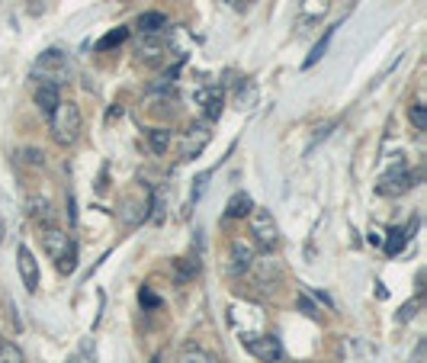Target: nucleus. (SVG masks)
<instances>
[{
	"label": "nucleus",
	"instance_id": "f257e3e1",
	"mask_svg": "<svg viewBox=\"0 0 427 363\" xmlns=\"http://www.w3.org/2000/svg\"><path fill=\"white\" fill-rule=\"evenodd\" d=\"M33 74L39 78V84L61 87V84H68V81H71V65H68L65 52H58V48H48V52L39 55Z\"/></svg>",
	"mask_w": 427,
	"mask_h": 363
},
{
	"label": "nucleus",
	"instance_id": "f03ea898",
	"mask_svg": "<svg viewBox=\"0 0 427 363\" xmlns=\"http://www.w3.org/2000/svg\"><path fill=\"white\" fill-rule=\"evenodd\" d=\"M48 123H52V132L55 138H58L61 145H71L74 138L81 136V126H84V116H81L78 103H71V100H61L58 106H55V113L48 116Z\"/></svg>",
	"mask_w": 427,
	"mask_h": 363
},
{
	"label": "nucleus",
	"instance_id": "7ed1b4c3",
	"mask_svg": "<svg viewBox=\"0 0 427 363\" xmlns=\"http://www.w3.org/2000/svg\"><path fill=\"white\" fill-rule=\"evenodd\" d=\"M247 222H251V235L257 238V245L273 247L279 241V225H277V219H273V213H267V209H251Z\"/></svg>",
	"mask_w": 427,
	"mask_h": 363
},
{
	"label": "nucleus",
	"instance_id": "20e7f679",
	"mask_svg": "<svg viewBox=\"0 0 427 363\" xmlns=\"http://www.w3.org/2000/svg\"><path fill=\"white\" fill-rule=\"evenodd\" d=\"M414 183V174H408V168L405 164H398V168H392V170H386V174L379 177V183H376V190H379L382 196H398V193H405L408 187Z\"/></svg>",
	"mask_w": 427,
	"mask_h": 363
},
{
	"label": "nucleus",
	"instance_id": "39448f33",
	"mask_svg": "<svg viewBox=\"0 0 427 363\" xmlns=\"http://www.w3.org/2000/svg\"><path fill=\"white\" fill-rule=\"evenodd\" d=\"M245 347H247V354L251 357H257V360H264V363H270V360H277L279 357V337L277 334H247L245 337Z\"/></svg>",
	"mask_w": 427,
	"mask_h": 363
},
{
	"label": "nucleus",
	"instance_id": "423d86ee",
	"mask_svg": "<svg viewBox=\"0 0 427 363\" xmlns=\"http://www.w3.org/2000/svg\"><path fill=\"white\" fill-rule=\"evenodd\" d=\"M209 138H212V132H209V123L193 126V129L183 136V142H180V158H183V161L196 158V155H200V151L209 145Z\"/></svg>",
	"mask_w": 427,
	"mask_h": 363
},
{
	"label": "nucleus",
	"instance_id": "0eeeda50",
	"mask_svg": "<svg viewBox=\"0 0 427 363\" xmlns=\"http://www.w3.org/2000/svg\"><path fill=\"white\" fill-rule=\"evenodd\" d=\"M71 245H74V241L68 238V232H61V228H55V225H46V232H42V247H46V254L52 260L65 257V251Z\"/></svg>",
	"mask_w": 427,
	"mask_h": 363
},
{
	"label": "nucleus",
	"instance_id": "6e6552de",
	"mask_svg": "<svg viewBox=\"0 0 427 363\" xmlns=\"http://www.w3.org/2000/svg\"><path fill=\"white\" fill-rule=\"evenodd\" d=\"M16 264H20V273H23V286L29 292H36L39 290V264H36L33 251L26 245H20V251H16Z\"/></svg>",
	"mask_w": 427,
	"mask_h": 363
},
{
	"label": "nucleus",
	"instance_id": "1a4fd4ad",
	"mask_svg": "<svg viewBox=\"0 0 427 363\" xmlns=\"http://www.w3.org/2000/svg\"><path fill=\"white\" fill-rule=\"evenodd\" d=\"M257 264V251L254 245H247V238H235L232 241V270L235 273H247Z\"/></svg>",
	"mask_w": 427,
	"mask_h": 363
},
{
	"label": "nucleus",
	"instance_id": "9d476101",
	"mask_svg": "<svg viewBox=\"0 0 427 363\" xmlns=\"http://www.w3.org/2000/svg\"><path fill=\"white\" fill-rule=\"evenodd\" d=\"M328 10H331L328 0H302V16H299L296 26L305 33V26H312V23H321Z\"/></svg>",
	"mask_w": 427,
	"mask_h": 363
},
{
	"label": "nucleus",
	"instance_id": "9b49d317",
	"mask_svg": "<svg viewBox=\"0 0 427 363\" xmlns=\"http://www.w3.org/2000/svg\"><path fill=\"white\" fill-rule=\"evenodd\" d=\"M58 103H61L58 87H52V84H39V87H36V106H39L46 116H52Z\"/></svg>",
	"mask_w": 427,
	"mask_h": 363
},
{
	"label": "nucleus",
	"instance_id": "f8f14e48",
	"mask_svg": "<svg viewBox=\"0 0 427 363\" xmlns=\"http://www.w3.org/2000/svg\"><path fill=\"white\" fill-rule=\"evenodd\" d=\"M164 29H168V16H164V14L148 10V14L138 16V33H142V36H161Z\"/></svg>",
	"mask_w": 427,
	"mask_h": 363
},
{
	"label": "nucleus",
	"instance_id": "ddd939ff",
	"mask_svg": "<svg viewBox=\"0 0 427 363\" xmlns=\"http://www.w3.org/2000/svg\"><path fill=\"white\" fill-rule=\"evenodd\" d=\"M138 58L142 61H161V55H164V42H161V36H142V42H138Z\"/></svg>",
	"mask_w": 427,
	"mask_h": 363
},
{
	"label": "nucleus",
	"instance_id": "4468645a",
	"mask_svg": "<svg viewBox=\"0 0 427 363\" xmlns=\"http://www.w3.org/2000/svg\"><path fill=\"white\" fill-rule=\"evenodd\" d=\"M251 209H254V200L241 190V193H235L232 200H228V206H225V215L228 219H247L251 215Z\"/></svg>",
	"mask_w": 427,
	"mask_h": 363
},
{
	"label": "nucleus",
	"instance_id": "2eb2a0df",
	"mask_svg": "<svg viewBox=\"0 0 427 363\" xmlns=\"http://www.w3.org/2000/svg\"><path fill=\"white\" fill-rule=\"evenodd\" d=\"M411 232H414V222H411V225H408V228H392V232H389L386 245H382V247H386V254H389V257H395V254H398L401 247L408 245V235H411Z\"/></svg>",
	"mask_w": 427,
	"mask_h": 363
},
{
	"label": "nucleus",
	"instance_id": "dca6fc26",
	"mask_svg": "<svg viewBox=\"0 0 427 363\" xmlns=\"http://www.w3.org/2000/svg\"><path fill=\"white\" fill-rule=\"evenodd\" d=\"M29 215H33L39 225H52V203L46 196H33L29 200Z\"/></svg>",
	"mask_w": 427,
	"mask_h": 363
},
{
	"label": "nucleus",
	"instance_id": "f3484780",
	"mask_svg": "<svg viewBox=\"0 0 427 363\" xmlns=\"http://www.w3.org/2000/svg\"><path fill=\"white\" fill-rule=\"evenodd\" d=\"M177 363H215V357L209 354L206 347H200V344H187V347L180 350V360Z\"/></svg>",
	"mask_w": 427,
	"mask_h": 363
},
{
	"label": "nucleus",
	"instance_id": "a211bd4d",
	"mask_svg": "<svg viewBox=\"0 0 427 363\" xmlns=\"http://www.w3.org/2000/svg\"><path fill=\"white\" fill-rule=\"evenodd\" d=\"M334 29H337V26H328V29H324V36H321V39H318L315 46H312L309 58H305V68H315L318 61L324 58V52H328V42H331V36H334Z\"/></svg>",
	"mask_w": 427,
	"mask_h": 363
},
{
	"label": "nucleus",
	"instance_id": "6ab92c4d",
	"mask_svg": "<svg viewBox=\"0 0 427 363\" xmlns=\"http://www.w3.org/2000/svg\"><path fill=\"white\" fill-rule=\"evenodd\" d=\"M119 215H123L129 225H135V222H142L145 215H148V203H132V200H125L123 209H119Z\"/></svg>",
	"mask_w": 427,
	"mask_h": 363
},
{
	"label": "nucleus",
	"instance_id": "aec40b11",
	"mask_svg": "<svg viewBox=\"0 0 427 363\" xmlns=\"http://www.w3.org/2000/svg\"><path fill=\"white\" fill-rule=\"evenodd\" d=\"M170 142H174V136H170L168 129H151L148 132V145H151L155 155H164V151L170 148Z\"/></svg>",
	"mask_w": 427,
	"mask_h": 363
},
{
	"label": "nucleus",
	"instance_id": "412c9836",
	"mask_svg": "<svg viewBox=\"0 0 427 363\" xmlns=\"http://www.w3.org/2000/svg\"><path fill=\"white\" fill-rule=\"evenodd\" d=\"M200 273V257H180L177 260V283H187Z\"/></svg>",
	"mask_w": 427,
	"mask_h": 363
},
{
	"label": "nucleus",
	"instance_id": "4be33fe9",
	"mask_svg": "<svg viewBox=\"0 0 427 363\" xmlns=\"http://www.w3.org/2000/svg\"><path fill=\"white\" fill-rule=\"evenodd\" d=\"M71 363H97V347H93L91 337H84L78 344V350L71 354Z\"/></svg>",
	"mask_w": 427,
	"mask_h": 363
},
{
	"label": "nucleus",
	"instance_id": "5701e85b",
	"mask_svg": "<svg viewBox=\"0 0 427 363\" xmlns=\"http://www.w3.org/2000/svg\"><path fill=\"white\" fill-rule=\"evenodd\" d=\"M0 363H23V354L16 344H7L0 341Z\"/></svg>",
	"mask_w": 427,
	"mask_h": 363
},
{
	"label": "nucleus",
	"instance_id": "b1692460",
	"mask_svg": "<svg viewBox=\"0 0 427 363\" xmlns=\"http://www.w3.org/2000/svg\"><path fill=\"white\" fill-rule=\"evenodd\" d=\"M408 116H411L414 129H421V132L427 129V113H424V103H421V100H414V103H411V110H408Z\"/></svg>",
	"mask_w": 427,
	"mask_h": 363
},
{
	"label": "nucleus",
	"instance_id": "393cba45",
	"mask_svg": "<svg viewBox=\"0 0 427 363\" xmlns=\"http://www.w3.org/2000/svg\"><path fill=\"white\" fill-rule=\"evenodd\" d=\"M202 106H206V119L212 123V119H219V113H222V97L219 93H209V97L202 100Z\"/></svg>",
	"mask_w": 427,
	"mask_h": 363
},
{
	"label": "nucleus",
	"instance_id": "a878e982",
	"mask_svg": "<svg viewBox=\"0 0 427 363\" xmlns=\"http://www.w3.org/2000/svg\"><path fill=\"white\" fill-rule=\"evenodd\" d=\"M74 267H78V245L68 247L65 257L58 260V270H61V273H74Z\"/></svg>",
	"mask_w": 427,
	"mask_h": 363
},
{
	"label": "nucleus",
	"instance_id": "bb28decb",
	"mask_svg": "<svg viewBox=\"0 0 427 363\" xmlns=\"http://www.w3.org/2000/svg\"><path fill=\"white\" fill-rule=\"evenodd\" d=\"M125 39H129V29H125V26H119V29H113V33L106 36L103 42H100V48H113V46H123Z\"/></svg>",
	"mask_w": 427,
	"mask_h": 363
},
{
	"label": "nucleus",
	"instance_id": "cd10ccee",
	"mask_svg": "<svg viewBox=\"0 0 427 363\" xmlns=\"http://www.w3.org/2000/svg\"><path fill=\"white\" fill-rule=\"evenodd\" d=\"M209 177H212V170H206V174H200V177L193 180V193H190V203L202 196V190H206V180H209Z\"/></svg>",
	"mask_w": 427,
	"mask_h": 363
},
{
	"label": "nucleus",
	"instance_id": "c85d7f7f",
	"mask_svg": "<svg viewBox=\"0 0 427 363\" xmlns=\"http://www.w3.org/2000/svg\"><path fill=\"white\" fill-rule=\"evenodd\" d=\"M418 305H421V299H411V302H408L405 309L398 312V322H408V318H414V312H418Z\"/></svg>",
	"mask_w": 427,
	"mask_h": 363
},
{
	"label": "nucleus",
	"instance_id": "c756f323",
	"mask_svg": "<svg viewBox=\"0 0 427 363\" xmlns=\"http://www.w3.org/2000/svg\"><path fill=\"white\" fill-rule=\"evenodd\" d=\"M142 305H151V309H158V305H161V299H158L155 292H151L148 286H145V290H142Z\"/></svg>",
	"mask_w": 427,
	"mask_h": 363
},
{
	"label": "nucleus",
	"instance_id": "7c9ffc66",
	"mask_svg": "<svg viewBox=\"0 0 427 363\" xmlns=\"http://www.w3.org/2000/svg\"><path fill=\"white\" fill-rule=\"evenodd\" d=\"M424 350H427V344L421 341V344H418V350H414V357H411V363H424Z\"/></svg>",
	"mask_w": 427,
	"mask_h": 363
},
{
	"label": "nucleus",
	"instance_id": "2f4dec72",
	"mask_svg": "<svg viewBox=\"0 0 427 363\" xmlns=\"http://www.w3.org/2000/svg\"><path fill=\"white\" fill-rule=\"evenodd\" d=\"M238 4H241V7H245V4H247V7H251V4H257V0H238Z\"/></svg>",
	"mask_w": 427,
	"mask_h": 363
},
{
	"label": "nucleus",
	"instance_id": "473e14b6",
	"mask_svg": "<svg viewBox=\"0 0 427 363\" xmlns=\"http://www.w3.org/2000/svg\"><path fill=\"white\" fill-rule=\"evenodd\" d=\"M0 245H4V219H0Z\"/></svg>",
	"mask_w": 427,
	"mask_h": 363
},
{
	"label": "nucleus",
	"instance_id": "72a5a7b5",
	"mask_svg": "<svg viewBox=\"0 0 427 363\" xmlns=\"http://www.w3.org/2000/svg\"><path fill=\"white\" fill-rule=\"evenodd\" d=\"M270 363H283V357H277V360H270Z\"/></svg>",
	"mask_w": 427,
	"mask_h": 363
}]
</instances>
